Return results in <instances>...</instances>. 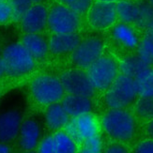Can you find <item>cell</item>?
I'll list each match as a JSON object with an SVG mask.
<instances>
[{
	"label": "cell",
	"mask_w": 153,
	"mask_h": 153,
	"mask_svg": "<svg viewBox=\"0 0 153 153\" xmlns=\"http://www.w3.org/2000/svg\"><path fill=\"white\" fill-rule=\"evenodd\" d=\"M144 132L147 137L153 139V119H150V120L145 122Z\"/></svg>",
	"instance_id": "obj_31"
},
{
	"label": "cell",
	"mask_w": 153,
	"mask_h": 153,
	"mask_svg": "<svg viewBox=\"0 0 153 153\" xmlns=\"http://www.w3.org/2000/svg\"><path fill=\"white\" fill-rule=\"evenodd\" d=\"M59 3L68 6L78 14H85L92 5L93 0H58Z\"/></svg>",
	"instance_id": "obj_26"
},
{
	"label": "cell",
	"mask_w": 153,
	"mask_h": 153,
	"mask_svg": "<svg viewBox=\"0 0 153 153\" xmlns=\"http://www.w3.org/2000/svg\"><path fill=\"white\" fill-rule=\"evenodd\" d=\"M100 121L104 134L112 141L128 144L136 136L138 119L128 108H108Z\"/></svg>",
	"instance_id": "obj_1"
},
{
	"label": "cell",
	"mask_w": 153,
	"mask_h": 153,
	"mask_svg": "<svg viewBox=\"0 0 153 153\" xmlns=\"http://www.w3.org/2000/svg\"><path fill=\"white\" fill-rule=\"evenodd\" d=\"M138 98L134 78L119 74L110 88L104 92L103 101L107 108H129Z\"/></svg>",
	"instance_id": "obj_3"
},
{
	"label": "cell",
	"mask_w": 153,
	"mask_h": 153,
	"mask_svg": "<svg viewBox=\"0 0 153 153\" xmlns=\"http://www.w3.org/2000/svg\"><path fill=\"white\" fill-rule=\"evenodd\" d=\"M61 103L71 117H75L93 110V102L91 98L85 96L66 94L62 99Z\"/></svg>",
	"instance_id": "obj_18"
},
{
	"label": "cell",
	"mask_w": 153,
	"mask_h": 153,
	"mask_svg": "<svg viewBox=\"0 0 153 153\" xmlns=\"http://www.w3.org/2000/svg\"><path fill=\"white\" fill-rule=\"evenodd\" d=\"M104 151L107 153H125L129 152V148L127 144L113 141V143L109 144L104 149Z\"/></svg>",
	"instance_id": "obj_30"
},
{
	"label": "cell",
	"mask_w": 153,
	"mask_h": 153,
	"mask_svg": "<svg viewBox=\"0 0 153 153\" xmlns=\"http://www.w3.org/2000/svg\"><path fill=\"white\" fill-rule=\"evenodd\" d=\"M12 10V21L20 22L25 13L33 5L31 0H8Z\"/></svg>",
	"instance_id": "obj_25"
},
{
	"label": "cell",
	"mask_w": 153,
	"mask_h": 153,
	"mask_svg": "<svg viewBox=\"0 0 153 153\" xmlns=\"http://www.w3.org/2000/svg\"><path fill=\"white\" fill-rule=\"evenodd\" d=\"M21 43L37 61H42L47 57L49 51L48 42L39 33H25Z\"/></svg>",
	"instance_id": "obj_16"
},
{
	"label": "cell",
	"mask_w": 153,
	"mask_h": 153,
	"mask_svg": "<svg viewBox=\"0 0 153 153\" xmlns=\"http://www.w3.org/2000/svg\"><path fill=\"white\" fill-rule=\"evenodd\" d=\"M37 150L41 153H56L53 134H49V135H46L39 141Z\"/></svg>",
	"instance_id": "obj_27"
},
{
	"label": "cell",
	"mask_w": 153,
	"mask_h": 153,
	"mask_svg": "<svg viewBox=\"0 0 153 153\" xmlns=\"http://www.w3.org/2000/svg\"><path fill=\"white\" fill-rule=\"evenodd\" d=\"M29 93L33 102L39 106L60 102L66 91L59 77L52 74H39L32 79L29 85Z\"/></svg>",
	"instance_id": "obj_2"
},
{
	"label": "cell",
	"mask_w": 153,
	"mask_h": 153,
	"mask_svg": "<svg viewBox=\"0 0 153 153\" xmlns=\"http://www.w3.org/2000/svg\"><path fill=\"white\" fill-rule=\"evenodd\" d=\"M67 94L93 98L96 89L93 86L86 71L83 69H71L63 71L59 76Z\"/></svg>",
	"instance_id": "obj_8"
},
{
	"label": "cell",
	"mask_w": 153,
	"mask_h": 153,
	"mask_svg": "<svg viewBox=\"0 0 153 153\" xmlns=\"http://www.w3.org/2000/svg\"><path fill=\"white\" fill-rule=\"evenodd\" d=\"M134 1H137V2H140V1H146V0H134Z\"/></svg>",
	"instance_id": "obj_37"
},
{
	"label": "cell",
	"mask_w": 153,
	"mask_h": 153,
	"mask_svg": "<svg viewBox=\"0 0 153 153\" xmlns=\"http://www.w3.org/2000/svg\"><path fill=\"white\" fill-rule=\"evenodd\" d=\"M1 56L7 69V75L23 76L36 67V60L21 42H12L3 49Z\"/></svg>",
	"instance_id": "obj_4"
},
{
	"label": "cell",
	"mask_w": 153,
	"mask_h": 153,
	"mask_svg": "<svg viewBox=\"0 0 153 153\" xmlns=\"http://www.w3.org/2000/svg\"><path fill=\"white\" fill-rule=\"evenodd\" d=\"M132 112L138 120L144 123L153 119V96L138 97L132 105Z\"/></svg>",
	"instance_id": "obj_23"
},
{
	"label": "cell",
	"mask_w": 153,
	"mask_h": 153,
	"mask_svg": "<svg viewBox=\"0 0 153 153\" xmlns=\"http://www.w3.org/2000/svg\"><path fill=\"white\" fill-rule=\"evenodd\" d=\"M42 129L34 118H27L23 121L18 135L19 147L24 151H33L42 140Z\"/></svg>",
	"instance_id": "obj_14"
},
{
	"label": "cell",
	"mask_w": 153,
	"mask_h": 153,
	"mask_svg": "<svg viewBox=\"0 0 153 153\" xmlns=\"http://www.w3.org/2000/svg\"><path fill=\"white\" fill-rule=\"evenodd\" d=\"M120 72L125 75L134 78L143 69L149 67V64L146 63L138 54H128L122 60L119 62Z\"/></svg>",
	"instance_id": "obj_20"
},
{
	"label": "cell",
	"mask_w": 153,
	"mask_h": 153,
	"mask_svg": "<svg viewBox=\"0 0 153 153\" xmlns=\"http://www.w3.org/2000/svg\"><path fill=\"white\" fill-rule=\"evenodd\" d=\"M0 1H1V0H0Z\"/></svg>",
	"instance_id": "obj_39"
},
{
	"label": "cell",
	"mask_w": 153,
	"mask_h": 153,
	"mask_svg": "<svg viewBox=\"0 0 153 153\" xmlns=\"http://www.w3.org/2000/svg\"><path fill=\"white\" fill-rule=\"evenodd\" d=\"M97 2H106V3H117L120 0H94Z\"/></svg>",
	"instance_id": "obj_34"
},
{
	"label": "cell",
	"mask_w": 153,
	"mask_h": 153,
	"mask_svg": "<svg viewBox=\"0 0 153 153\" xmlns=\"http://www.w3.org/2000/svg\"><path fill=\"white\" fill-rule=\"evenodd\" d=\"M22 123V113L17 109H10L0 114V142L10 144L18 139Z\"/></svg>",
	"instance_id": "obj_13"
},
{
	"label": "cell",
	"mask_w": 153,
	"mask_h": 153,
	"mask_svg": "<svg viewBox=\"0 0 153 153\" xmlns=\"http://www.w3.org/2000/svg\"><path fill=\"white\" fill-rule=\"evenodd\" d=\"M103 149V140L100 134L88 138L80 145V151L84 153H100Z\"/></svg>",
	"instance_id": "obj_24"
},
{
	"label": "cell",
	"mask_w": 153,
	"mask_h": 153,
	"mask_svg": "<svg viewBox=\"0 0 153 153\" xmlns=\"http://www.w3.org/2000/svg\"><path fill=\"white\" fill-rule=\"evenodd\" d=\"M101 129V121L92 113L71 117L65 127V131L79 146L88 138L99 134Z\"/></svg>",
	"instance_id": "obj_9"
},
{
	"label": "cell",
	"mask_w": 153,
	"mask_h": 153,
	"mask_svg": "<svg viewBox=\"0 0 153 153\" xmlns=\"http://www.w3.org/2000/svg\"><path fill=\"white\" fill-rule=\"evenodd\" d=\"M53 136L56 153H74L78 150V144L66 131H56Z\"/></svg>",
	"instance_id": "obj_22"
},
{
	"label": "cell",
	"mask_w": 153,
	"mask_h": 153,
	"mask_svg": "<svg viewBox=\"0 0 153 153\" xmlns=\"http://www.w3.org/2000/svg\"><path fill=\"white\" fill-rule=\"evenodd\" d=\"M134 151L138 153H153V139L147 137L137 142Z\"/></svg>",
	"instance_id": "obj_29"
},
{
	"label": "cell",
	"mask_w": 153,
	"mask_h": 153,
	"mask_svg": "<svg viewBox=\"0 0 153 153\" xmlns=\"http://www.w3.org/2000/svg\"><path fill=\"white\" fill-rule=\"evenodd\" d=\"M7 75V69H6V65L4 62V59L2 56L0 55V79Z\"/></svg>",
	"instance_id": "obj_32"
},
{
	"label": "cell",
	"mask_w": 153,
	"mask_h": 153,
	"mask_svg": "<svg viewBox=\"0 0 153 153\" xmlns=\"http://www.w3.org/2000/svg\"><path fill=\"white\" fill-rule=\"evenodd\" d=\"M12 20V10L8 0L0 1V25L9 23Z\"/></svg>",
	"instance_id": "obj_28"
},
{
	"label": "cell",
	"mask_w": 153,
	"mask_h": 153,
	"mask_svg": "<svg viewBox=\"0 0 153 153\" xmlns=\"http://www.w3.org/2000/svg\"><path fill=\"white\" fill-rule=\"evenodd\" d=\"M116 5L118 21L136 26L141 15V2L134 0H120Z\"/></svg>",
	"instance_id": "obj_19"
},
{
	"label": "cell",
	"mask_w": 153,
	"mask_h": 153,
	"mask_svg": "<svg viewBox=\"0 0 153 153\" xmlns=\"http://www.w3.org/2000/svg\"><path fill=\"white\" fill-rule=\"evenodd\" d=\"M81 37L77 33L70 34H53L50 38L49 51L54 56H64L71 54L81 42Z\"/></svg>",
	"instance_id": "obj_15"
},
{
	"label": "cell",
	"mask_w": 153,
	"mask_h": 153,
	"mask_svg": "<svg viewBox=\"0 0 153 153\" xmlns=\"http://www.w3.org/2000/svg\"><path fill=\"white\" fill-rule=\"evenodd\" d=\"M71 117L66 112L65 108L60 102H56L45 107L44 120L47 128L52 131L63 130L67 126Z\"/></svg>",
	"instance_id": "obj_17"
},
{
	"label": "cell",
	"mask_w": 153,
	"mask_h": 153,
	"mask_svg": "<svg viewBox=\"0 0 153 153\" xmlns=\"http://www.w3.org/2000/svg\"><path fill=\"white\" fill-rule=\"evenodd\" d=\"M104 42L97 36H90L78 44L71 54V61L76 68L86 70L103 55Z\"/></svg>",
	"instance_id": "obj_7"
},
{
	"label": "cell",
	"mask_w": 153,
	"mask_h": 153,
	"mask_svg": "<svg viewBox=\"0 0 153 153\" xmlns=\"http://www.w3.org/2000/svg\"><path fill=\"white\" fill-rule=\"evenodd\" d=\"M81 15L64 4H56L49 10L48 28L53 34L77 33L81 25Z\"/></svg>",
	"instance_id": "obj_6"
},
{
	"label": "cell",
	"mask_w": 153,
	"mask_h": 153,
	"mask_svg": "<svg viewBox=\"0 0 153 153\" xmlns=\"http://www.w3.org/2000/svg\"><path fill=\"white\" fill-rule=\"evenodd\" d=\"M135 25L117 21L110 28V36L113 42L120 49L132 52L137 51L141 42V36Z\"/></svg>",
	"instance_id": "obj_11"
},
{
	"label": "cell",
	"mask_w": 153,
	"mask_h": 153,
	"mask_svg": "<svg viewBox=\"0 0 153 153\" xmlns=\"http://www.w3.org/2000/svg\"><path fill=\"white\" fill-rule=\"evenodd\" d=\"M86 19L93 29L98 31L110 29L118 21L116 3L95 1L86 12Z\"/></svg>",
	"instance_id": "obj_10"
},
{
	"label": "cell",
	"mask_w": 153,
	"mask_h": 153,
	"mask_svg": "<svg viewBox=\"0 0 153 153\" xmlns=\"http://www.w3.org/2000/svg\"><path fill=\"white\" fill-rule=\"evenodd\" d=\"M138 97L153 96V66L143 69L134 77Z\"/></svg>",
	"instance_id": "obj_21"
},
{
	"label": "cell",
	"mask_w": 153,
	"mask_h": 153,
	"mask_svg": "<svg viewBox=\"0 0 153 153\" xmlns=\"http://www.w3.org/2000/svg\"><path fill=\"white\" fill-rule=\"evenodd\" d=\"M1 91H2V88H1V85H0V95H1Z\"/></svg>",
	"instance_id": "obj_38"
},
{
	"label": "cell",
	"mask_w": 153,
	"mask_h": 153,
	"mask_svg": "<svg viewBox=\"0 0 153 153\" xmlns=\"http://www.w3.org/2000/svg\"><path fill=\"white\" fill-rule=\"evenodd\" d=\"M49 10L42 3L33 4L20 20L25 33H39L48 25Z\"/></svg>",
	"instance_id": "obj_12"
},
{
	"label": "cell",
	"mask_w": 153,
	"mask_h": 153,
	"mask_svg": "<svg viewBox=\"0 0 153 153\" xmlns=\"http://www.w3.org/2000/svg\"><path fill=\"white\" fill-rule=\"evenodd\" d=\"M31 1L33 2V4H37V3H42L43 0H31Z\"/></svg>",
	"instance_id": "obj_35"
},
{
	"label": "cell",
	"mask_w": 153,
	"mask_h": 153,
	"mask_svg": "<svg viewBox=\"0 0 153 153\" xmlns=\"http://www.w3.org/2000/svg\"><path fill=\"white\" fill-rule=\"evenodd\" d=\"M148 1H149V3L151 5V7L153 8V0H148Z\"/></svg>",
	"instance_id": "obj_36"
},
{
	"label": "cell",
	"mask_w": 153,
	"mask_h": 153,
	"mask_svg": "<svg viewBox=\"0 0 153 153\" xmlns=\"http://www.w3.org/2000/svg\"><path fill=\"white\" fill-rule=\"evenodd\" d=\"M86 72L95 89L105 92L120 74V66L115 56L102 55L86 69Z\"/></svg>",
	"instance_id": "obj_5"
},
{
	"label": "cell",
	"mask_w": 153,
	"mask_h": 153,
	"mask_svg": "<svg viewBox=\"0 0 153 153\" xmlns=\"http://www.w3.org/2000/svg\"><path fill=\"white\" fill-rule=\"evenodd\" d=\"M10 151H11V149L9 146V144L0 142V153H8Z\"/></svg>",
	"instance_id": "obj_33"
}]
</instances>
